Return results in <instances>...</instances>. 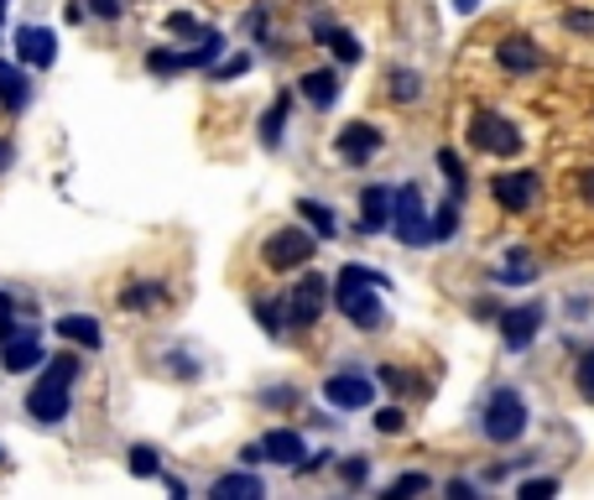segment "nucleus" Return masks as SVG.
I'll list each match as a JSON object with an SVG mask.
<instances>
[{"instance_id":"1","label":"nucleus","mask_w":594,"mask_h":500,"mask_svg":"<svg viewBox=\"0 0 594 500\" xmlns=\"http://www.w3.org/2000/svg\"><path fill=\"white\" fill-rule=\"evenodd\" d=\"M78 376H84V370H78V355L48 359L43 376H37L32 391H26V417H32L37 428H58L73 406V381H78Z\"/></svg>"},{"instance_id":"2","label":"nucleus","mask_w":594,"mask_h":500,"mask_svg":"<svg viewBox=\"0 0 594 500\" xmlns=\"http://www.w3.org/2000/svg\"><path fill=\"white\" fill-rule=\"evenodd\" d=\"M380 286H386L380 271H371V266H344V271L334 277V308L344 313L355 329H380V318H386Z\"/></svg>"},{"instance_id":"3","label":"nucleus","mask_w":594,"mask_h":500,"mask_svg":"<svg viewBox=\"0 0 594 500\" xmlns=\"http://www.w3.org/2000/svg\"><path fill=\"white\" fill-rule=\"evenodd\" d=\"M480 432H485L490 443H517V438L526 432V402L511 391V386L490 391V402H485V412H480Z\"/></svg>"},{"instance_id":"4","label":"nucleus","mask_w":594,"mask_h":500,"mask_svg":"<svg viewBox=\"0 0 594 500\" xmlns=\"http://www.w3.org/2000/svg\"><path fill=\"white\" fill-rule=\"evenodd\" d=\"M313 251H318V235H313L308 224H287V230H271L262 245V261L271 271H303L313 261Z\"/></svg>"},{"instance_id":"5","label":"nucleus","mask_w":594,"mask_h":500,"mask_svg":"<svg viewBox=\"0 0 594 500\" xmlns=\"http://www.w3.org/2000/svg\"><path fill=\"white\" fill-rule=\"evenodd\" d=\"M391 230L402 245H428L433 240V219H428V204H423V188L417 183H402L397 198H391Z\"/></svg>"},{"instance_id":"6","label":"nucleus","mask_w":594,"mask_h":500,"mask_svg":"<svg viewBox=\"0 0 594 500\" xmlns=\"http://www.w3.org/2000/svg\"><path fill=\"white\" fill-rule=\"evenodd\" d=\"M329 297H334V286L324 282V277H313V271L298 286H287V292H282L287 329H313V324H318V313L329 308Z\"/></svg>"},{"instance_id":"7","label":"nucleus","mask_w":594,"mask_h":500,"mask_svg":"<svg viewBox=\"0 0 594 500\" xmlns=\"http://www.w3.org/2000/svg\"><path fill=\"white\" fill-rule=\"evenodd\" d=\"M0 365H5V376H26V370H43V365H48L43 333L32 329V324H16V329L0 339Z\"/></svg>"},{"instance_id":"8","label":"nucleus","mask_w":594,"mask_h":500,"mask_svg":"<svg viewBox=\"0 0 594 500\" xmlns=\"http://www.w3.org/2000/svg\"><path fill=\"white\" fill-rule=\"evenodd\" d=\"M470 142H475V151H490V157H517L522 151V131L506 115H496V110H475Z\"/></svg>"},{"instance_id":"9","label":"nucleus","mask_w":594,"mask_h":500,"mask_svg":"<svg viewBox=\"0 0 594 500\" xmlns=\"http://www.w3.org/2000/svg\"><path fill=\"white\" fill-rule=\"evenodd\" d=\"M16 63L22 69H52L58 63V32L37 22L16 26Z\"/></svg>"},{"instance_id":"10","label":"nucleus","mask_w":594,"mask_h":500,"mask_svg":"<svg viewBox=\"0 0 594 500\" xmlns=\"http://www.w3.org/2000/svg\"><path fill=\"white\" fill-rule=\"evenodd\" d=\"M371 397H376V381L360 376V370H339L324 381V402L339 406V412H360V406H371Z\"/></svg>"},{"instance_id":"11","label":"nucleus","mask_w":594,"mask_h":500,"mask_svg":"<svg viewBox=\"0 0 594 500\" xmlns=\"http://www.w3.org/2000/svg\"><path fill=\"white\" fill-rule=\"evenodd\" d=\"M490 198H496L500 209H511V215H526L532 204H537V172H500L490 178Z\"/></svg>"},{"instance_id":"12","label":"nucleus","mask_w":594,"mask_h":500,"mask_svg":"<svg viewBox=\"0 0 594 500\" xmlns=\"http://www.w3.org/2000/svg\"><path fill=\"white\" fill-rule=\"evenodd\" d=\"M334 151H339L350 167H365L380 151V131L371 125V120H350V125L334 136Z\"/></svg>"},{"instance_id":"13","label":"nucleus","mask_w":594,"mask_h":500,"mask_svg":"<svg viewBox=\"0 0 594 500\" xmlns=\"http://www.w3.org/2000/svg\"><path fill=\"white\" fill-rule=\"evenodd\" d=\"M547 308L543 303H522V308H511L506 318H500V339H506V350H526L532 339H537V329H543Z\"/></svg>"},{"instance_id":"14","label":"nucleus","mask_w":594,"mask_h":500,"mask_svg":"<svg viewBox=\"0 0 594 500\" xmlns=\"http://www.w3.org/2000/svg\"><path fill=\"white\" fill-rule=\"evenodd\" d=\"M308 459V443L298 428H271L262 438V464H282V469H298Z\"/></svg>"},{"instance_id":"15","label":"nucleus","mask_w":594,"mask_h":500,"mask_svg":"<svg viewBox=\"0 0 594 500\" xmlns=\"http://www.w3.org/2000/svg\"><path fill=\"white\" fill-rule=\"evenodd\" d=\"M391 198H397V188H386V183H371V188L360 193V230L365 235L391 230Z\"/></svg>"},{"instance_id":"16","label":"nucleus","mask_w":594,"mask_h":500,"mask_svg":"<svg viewBox=\"0 0 594 500\" xmlns=\"http://www.w3.org/2000/svg\"><path fill=\"white\" fill-rule=\"evenodd\" d=\"M52 333L69 339L73 350H99V344H105V329H99L95 313H63V318L52 324Z\"/></svg>"},{"instance_id":"17","label":"nucleus","mask_w":594,"mask_h":500,"mask_svg":"<svg viewBox=\"0 0 594 500\" xmlns=\"http://www.w3.org/2000/svg\"><path fill=\"white\" fill-rule=\"evenodd\" d=\"M0 105L11 110V115H22L26 105H32V78L16 58H0Z\"/></svg>"},{"instance_id":"18","label":"nucleus","mask_w":594,"mask_h":500,"mask_svg":"<svg viewBox=\"0 0 594 500\" xmlns=\"http://www.w3.org/2000/svg\"><path fill=\"white\" fill-rule=\"evenodd\" d=\"M496 63L506 73H537L543 69V52L532 48V37H506L496 48Z\"/></svg>"},{"instance_id":"19","label":"nucleus","mask_w":594,"mask_h":500,"mask_svg":"<svg viewBox=\"0 0 594 500\" xmlns=\"http://www.w3.org/2000/svg\"><path fill=\"white\" fill-rule=\"evenodd\" d=\"M266 485H262V475H251V464H240L235 475H219L215 485H209V496L215 500H256Z\"/></svg>"},{"instance_id":"20","label":"nucleus","mask_w":594,"mask_h":500,"mask_svg":"<svg viewBox=\"0 0 594 500\" xmlns=\"http://www.w3.org/2000/svg\"><path fill=\"white\" fill-rule=\"evenodd\" d=\"M313 37H318L339 63H360V58H365V48L355 42V32H344V26H334V22H313Z\"/></svg>"},{"instance_id":"21","label":"nucleus","mask_w":594,"mask_h":500,"mask_svg":"<svg viewBox=\"0 0 594 500\" xmlns=\"http://www.w3.org/2000/svg\"><path fill=\"white\" fill-rule=\"evenodd\" d=\"M287 120H292V95H277L271 105H266V115H262V146H266V151H277V146H282Z\"/></svg>"},{"instance_id":"22","label":"nucleus","mask_w":594,"mask_h":500,"mask_svg":"<svg viewBox=\"0 0 594 500\" xmlns=\"http://www.w3.org/2000/svg\"><path fill=\"white\" fill-rule=\"evenodd\" d=\"M303 99H308L313 110H329L334 99H339V73H334V69L303 73Z\"/></svg>"},{"instance_id":"23","label":"nucleus","mask_w":594,"mask_h":500,"mask_svg":"<svg viewBox=\"0 0 594 500\" xmlns=\"http://www.w3.org/2000/svg\"><path fill=\"white\" fill-rule=\"evenodd\" d=\"M298 215H303V224H308L318 240H334V235H339V219H334L329 204H318V198H298Z\"/></svg>"},{"instance_id":"24","label":"nucleus","mask_w":594,"mask_h":500,"mask_svg":"<svg viewBox=\"0 0 594 500\" xmlns=\"http://www.w3.org/2000/svg\"><path fill=\"white\" fill-rule=\"evenodd\" d=\"M219 58H225V32H215V26H204V32L193 37L189 63H193V69H215Z\"/></svg>"},{"instance_id":"25","label":"nucleus","mask_w":594,"mask_h":500,"mask_svg":"<svg viewBox=\"0 0 594 500\" xmlns=\"http://www.w3.org/2000/svg\"><path fill=\"white\" fill-rule=\"evenodd\" d=\"M146 73H157V78H178V73H193L189 63V48H151L146 52Z\"/></svg>"},{"instance_id":"26","label":"nucleus","mask_w":594,"mask_h":500,"mask_svg":"<svg viewBox=\"0 0 594 500\" xmlns=\"http://www.w3.org/2000/svg\"><path fill=\"white\" fill-rule=\"evenodd\" d=\"M131 475H136V479H157V475H162V453L151 449V443H131Z\"/></svg>"},{"instance_id":"27","label":"nucleus","mask_w":594,"mask_h":500,"mask_svg":"<svg viewBox=\"0 0 594 500\" xmlns=\"http://www.w3.org/2000/svg\"><path fill=\"white\" fill-rule=\"evenodd\" d=\"M251 63H256L251 52H230L225 63H215V69H209V78H215V84H230V78H245V73H251Z\"/></svg>"},{"instance_id":"28","label":"nucleus","mask_w":594,"mask_h":500,"mask_svg":"<svg viewBox=\"0 0 594 500\" xmlns=\"http://www.w3.org/2000/svg\"><path fill=\"white\" fill-rule=\"evenodd\" d=\"M459 230V193L438 204V215H433V240H449Z\"/></svg>"},{"instance_id":"29","label":"nucleus","mask_w":594,"mask_h":500,"mask_svg":"<svg viewBox=\"0 0 594 500\" xmlns=\"http://www.w3.org/2000/svg\"><path fill=\"white\" fill-rule=\"evenodd\" d=\"M120 303H125V308H157V303H162V282H136L131 286V292H125V297H120Z\"/></svg>"},{"instance_id":"30","label":"nucleus","mask_w":594,"mask_h":500,"mask_svg":"<svg viewBox=\"0 0 594 500\" xmlns=\"http://www.w3.org/2000/svg\"><path fill=\"white\" fill-rule=\"evenodd\" d=\"M417 95H423V78H417V73H412V69H397V73H391V99L412 105Z\"/></svg>"},{"instance_id":"31","label":"nucleus","mask_w":594,"mask_h":500,"mask_svg":"<svg viewBox=\"0 0 594 500\" xmlns=\"http://www.w3.org/2000/svg\"><path fill=\"white\" fill-rule=\"evenodd\" d=\"M532 271H537V266L526 261V256H522V245H517V251L506 256V266H500V282H532Z\"/></svg>"},{"instance_id":"32","label":"nucleus","mask_w":594,"mask_h":500,"mask_svg":"<svg viewBox=\"0 0 594 500\" xmlns=\"http://www.w3.org/2000/svg\"><path fill=\"white\" fill-rule=\"evenodd\" d=\"M423 490H433L428 475H402V479H391V490H386V496H423Z\"/></svg>"},{"instance_id":"33","label":"nucleus","mask_w":594,"mask_h":500,"mask_svg":"<svg viewBox=\"0 0 594 500\" xmlns=\"http://www.w3.org/2000/svg\"><path fill=\"white\" fill-rule=\"evenodd\" d=\"M438 167H444V178H449L453 193H464V162L453 157V151H438Z\"/></svg>"},{"instance_id":"34","label":"nucleus","mask_w":594,"mask_h":500,"mask_svg":"<svg viewBox=\"0 0 594 500\" xmlns=\"http://www.w3.org/2000/svg\"><path fill=\"white\" fill-rule=\"evenodd\" d=\"M167 32H172V37H198V32H204V26L193 22L189 11H172V16H167Z\"/></svg>"},{"instance_id":"35","label":"nucleus","mask_w":594,"mask_h":500,"mask_svg":"<svg viewBox=\"0 0 594 500\" xmlns=\"http://www.w3.org/2000/svg\"><path fill=\"white\" fill-rule=\"evenodd\" d=\"M376 428L380 432H402L407 428V412H402V406H380V412H376Z\"/></svg>"},{"instance_id":"36","label":"nucleus","mask_w":594,"mask_h":500,"mask_svg":"<svg viewBox=\"0 0 594 500\" xmlns=\"http://www.w3.org/2000/svg\"><path fill=\"white\" fill-rule=\"evenodd\" d=\"M339 475H344V485H365L371 464H365V459H344V464H339Z\"/></svg>"},{"instance_id":"37","label":"nucleus","mask_w":594,"mask_h":500,"mask_svg":"<svg viewBox=\"0 0 594 500\" xmlns=\"http://www.w3.org/2000/svg\"><path fill=\"white\" fill-rule=\"evenodd\" d=\"M517 496H526V500H537V496H558V479H526Z\"/></svg>"},{"instance_id":"38","label":"nucleus","mask_w":594,"mask_h":500,"mask_svg":"<svg viewBox=\"0 0 594 500\" xmlns=\"http://www.w3.org/2000/svg\"><path fill=\"white\" fill-rule=\"evenodd\" d=\"M563 26H569V32H590V37H594V11H569Z\"/></svg>"},{"instance_id":"39","label":"nucleus","mask_w":594,"mask_h":500,"mask_svg":"<svg viewBox=\"0 0 594 500\" xmlns=\"http://www.w3.org/2000/svg\"><path fill=\"white\" fill-rule=\"evenodd\" d=\"M376 376H380V386H391V391H407V370H397V365H380Z\"/></svg>"},{"instance_id":"40","label":"nucleus","mask_w":594,"mask_h":500,"mask_svg":"<svg viewBox=\"0 0 594 500\" xmlns=\"http://www.w3.org/2000/svg\"><path fill=\"white\" fill-rule=\"evenodd\" d=\"M89 11H95V16H105V22H116L120 11H125V0H89Z\"/></svg>"},{"instance_id":"41","label":"nucleus","mask_w":594,"mask_h":500,"mask_svg":"<svg viewBox=\"0 0 594 500\" xmlns=\"http://www.w3.org/2000/svg\"><path fill=\"white\" fill-rule=\"evenodd\" d=\"M579 198L594 209V167H584V178H579Z\"/></svg>"},{"instance_id":"42","label":"nucleus","mask_w":594,"mask_h":500,"mask_svg":"<svg viewBox=\"0 0 594 500\" xmlns=\"http://www.w3.org/2000/svg\"><path fill=\"white\" fill-rule=\"evenodd\" d=\"M63 16H69L73 26L84 22V16H89V5H84V0H69V5H63Z\"/></svg>"},{"instance_id":"43","label":"nucleus","mask_w":594,"mask_h":500,"mask_svg":"<svg viewBox=\"0 0 594 500\" xmlns=\"http://www.w3.org/2000/svg\"><path fill=\"white\" fill-rule=\"evenodd\" d=\"M157 479H162L167 496H189V485H183V479H172V475H157Z\"/></svg>"},{"instance_id":"44","label":"nucleus","mask_w":594,"mask_h":500,"mask_svg":"<svg viewBox=\"0 0 594 500\" xmlns=\"http://www.w3.org/2000/svg\"><path fill=\"white\" fill-rule=\"evenodd\" d=\"M240 464H251V469H256V464H262V443H251V449H240Z\"/></svg>"},{"instance_id":"45","label":"nucleus","mask_w":594,"mask_h":500,"mask_svg":"<svg viewBox=\"0 0 594 500\" xmlns=\"http://www.w3.org/2000/svg\"><path fill=\"white\" fill-rule=\"evenodd\" d=\"M449 496H459V500L475 496V485H470V479H449Z\"/></svg>"},{"instance_id":"46","label":"nucleus","mask_w":594,"mask_h":500,"mask_svg":"<svg viewBox=\"0 0 594 500\" xmlns=\"http://www.w3.org/2000/svg\"><path fill=\"white\" fill-rule=\"evenodd\" d=\"M5 167H11V142L0 136V172H5Z\"/></svg>"},{"instance_id":"47","label":"nucleus","mask_w":594,"mask_h":500,"mask_svg":"<svg viewBox=\"0 0 594 500\" xmlns=\"http://www.w3.org/2000/svg\"><path fill=\"white\" fill-rule=\"evenodd\" d=\"M475 5H480V0H453V11H459V16H470Z\"/></svg>"},{"instance_id":"48","label":"nucleus","mask_w":594,"mask_h":500,"mask_svg":"<svg viewBox=\"0 0 594 500\" xmlns=\"http://www.w3.org/2000/svg\"><path fill=\"white\" fill-rule=\"evenodd\" d=\"M5 11H11V0H0V26H5Z\"/></svg>"},{"instance_id":"49","label":"nucleus","mask_w":594,"mask_h":500,"mask_svg":"<svg viewBox=\"0 0 594 500\" xmlns=\"http://www.w3.org/2000/svg\"><path fill=\"white\" fill-rule=\"evenodd\" d=\"M584 397H590V402H594V386H590V391H584Z\"/></svg>"},{"instance_id":"50","label":"nucleus","mask_w":594,"mask_h":500,"mask_svg":"<svg viewBox=\"0 0 594 500\" xmlns=\"http://www.w3.org/2000/svg\"><path fill=\"white\" fill-rule=\"evenodd\" d=\"M0 459H5V453H0Z\"/></svg>"}]
</instances>
